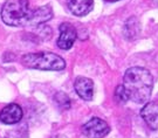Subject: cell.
<instances>
[{
    "label": "cell",
    "mask_w": 158,
    "mask_h": 138,
    "mask_svg": "<svg viewBox=\"0 0 158 138\" xmlns=\"http://www.w3.org/2000/svg\"><path fill=\"white\" fill-rule=\"evenodd\" d=\"M53 18L51 6H40L35 10L29 8L28 0H7L1 8L2 21L12 27L38 26Z\"/></svg>",
    "instance_id": "6da1fadb"
},
{
    "label": "cell",
    "mask_w": 158,
    "mask_h": 138,
    "mask_svg": "<svg viewBox=\"0 0 158 138\" xmlns=\"http://www.w3.org/2000/svg\"><path fill=\"white\" fill-rule=\"evenodd\" d=\"M110 132V127L106 121L93 117L83 125V133L88 138H103Z\"/></svg>",
    "instance_id": "277c9868"
},
{
    "label": "cell",
    "mask_w": 158,
    "mask_h": 138,
    "mask_svg": "<svg viewBox=\"0 0 158 138\" xmlns=\"http://www.w3.org/2000/svg\"><path fill=\"white\" fill-rule=\"evenodd\" d=\"M123 87L132 102L137 104L147 103L152 94L153 77L148 69L131 67L127 69L123 76Z\"/></svg>",
    "instance_id": "7a4b0ae2"
},
{
    "label": "cell",
    "mask_w": 158,
    "mask_h": 138,
    "mask_svg": "<svg viewBox=\"0 0 158 138\" xmlns=\"http://www.w3.org/2000/svg\"><path fill=\"white\" fill-rule=\"evenodd\" d=\"M69 11L76 17H83L91 12L94 0H67Z\"/></svg>",
    "instance_id": "9c48e42d"
},
{
    "label": "cell",
    "mask_w": 158,
    "mask_h": 138,
    "mask_svg": "<svg viewBox=\"0 0 158 138\" xmlns=\"http://www.w3.org/2000/svg\"><path fill=\"white\" fill-rule=\"evenodd\" d=\"M141 116L148 127L158 132V99L148 102L141 110Z\"/></svg>",
    "instance_id": "8992f818"
},
{
    "label": "cell",
    "mask_w": 158,
    "mask_h": 138,
    "mask_svg": "<svg viewBox=\"0 0 158 138\" xmlns=\"http://www.w3.org/2000/svg\"><path fill=\"white\" fill-rule=\"evenodd\" d=\"M21 62L25 67L39 70H55L60 71L66 68V62L61 56L54 53L39 52L28 53L23 55Z\"/></svg>",
    "instance_id": "3957f363"
},
{
    "label": "cell",
    "mask_w": 158,
    "mask_h": 138,
    "mask_svg": "<svg viewBox=\"0 0 158 138\" xmlns=\"http://www.w3.org/2000/svg\"><path fill=\"white\" fill-rule=\"evenodd\" d=\"M115 98H116V101L118 103H122V104L127 103L129 101V97L127 95V91H125L123 84L116 87V89H115Z\"/></svg>",
    "instance_id": "7c38bea8"
},
{
    "label": "cell",
    "mask_w": 158,
    "mask_h": 138,
    "mask_svg": "<svg viewBox=\"0 0 158 138\" xmlns=\"http://www.w3.org/2000/svg\"><path fill=\"white\" fill-rule=\"evenodd\" d=\"M75 91L85 101H91L94 97V82L85 76H79L74 83Z\"/></svg>",
    "instance_id": "ba28073f"
},
{
    "label": "cell",
    "mask_w": 158,
    "mask_h": 138,
    "mask_svg": "<svg viewBox=\"0 0 158 138\" xmlns=\"http://www.w3.org/2000/svg\"><path fill=\"white\" fill-rule=\"evenodd\" d=\"M141 33V22L136 17H130L123 26V35L127 40H135Z\"/></svg>",
    "instance_id": "30bf717a"
},
{
    "label": "cell",
    "mask_w": 158,
    "mask_h": 138,
    "mask_svg": "<svg viewBox=\"0 0 158 138\" xmlns=\"http://www.w3.org/2000/svg\"><path fill=\"white\" fill-rule=\"evenodd\" d=\"M60 36L57 39V47L63 51H68L73 47L74 42L77 38V32L73 25L68 22H63L59 27Z\"/></svg>",
    "instance_id": "5b68a950"
},
{
    "label": "cell",
    "mask_w": 158,
    "mask_h": 138,
    "mask_svg": "<svg viewBox=\"0 0 158 138\" xmlns=\"http://www.w3.org/2000/svg\"><path fill=\"white\" fill-rule=\"evenodd\" d=\"M23 111L21 107L17 103H11L6 105L4 109L0 111V121L4 124H15L21 121Z\"/></svg>",
    "instance_id": "52a82bcc"
},
{
    "label": "cell",
    "mask_w": 158,
    "mask_h": 138,
    "mask_svg": "<svg viewBox=\"0 0 158 138\" xmlns=\"http://www.w3.org/2000/svg\"><path fill=\"white\" fill-rule=\"evenodd\" d=\"M106 1H109V2H115V1H118V0H106Z\"/></svg>",
    "instance_id": "4fadbf2b"
},
{
    "label": "cell",
    "mask_w": 158,
    "mask_h": 138,
    "mask_svg": "<svg viewBox=\"0 0 158 138\" xmlns=\"http://www.w3.org/2000/svg\"><path fill=\"white\" fill-rule=\"evenodd\" d=\"M54 99H55L56 104L59 105V108H61L63 110L70 109V104L72 103H70V99H69L67 94H64L62 91L56 92V95L54 96Z\"/></svg>",
    "instance_id": "8fae6325"
},
{
    "label": "cell",
    "mask_w": 158,
    "mask_h": 138,
    "mask_svg": "<svg viewBox=\"0 0 158 138\" xmlns=\"http://www.w3.org/2000/svg\"><path fill=\"white\" fill-rule=\"evenodd\" d=\"M55 138H66V137H64V136H56Z\"/></svg>",
    "instance_id": "5bb4252c"
}]
</instances>
